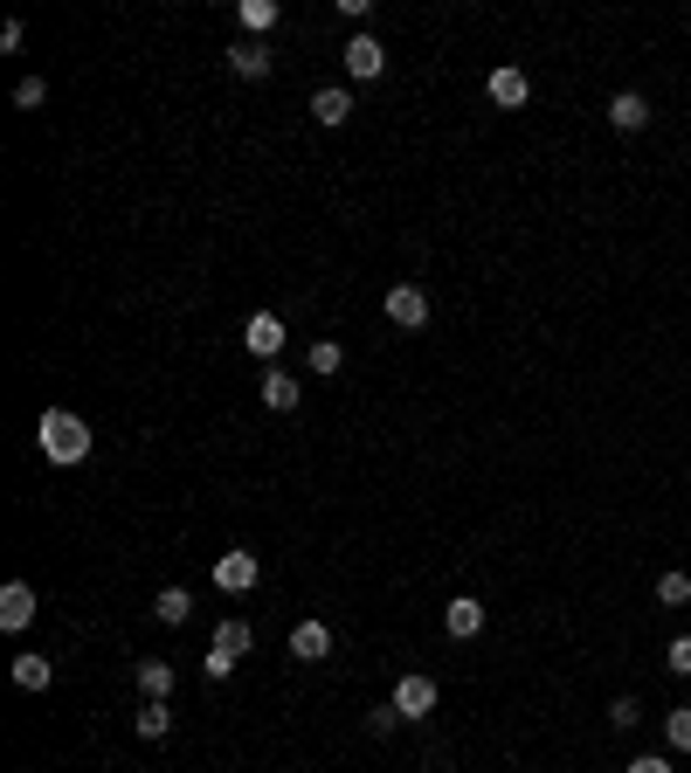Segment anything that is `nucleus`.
I'll return each instance as SVG.
<instances>
[{
  "label": "nucleus",
  "mask_w": 691,
  "mask_h": 773,
  "mask_svg": "<svg viewBox=\"0 0 691 773\" xmlns=\"http://www.w3.org/2000/svg\"><path fill=\"white\" fill-rule=\"evenodd\" d=\"M139 698H145V705H166V698H173V663H160V656L139 663Z\"/></svg>",
  "instance_id": "obj_13"
},
{
  "label": "nucleus",
  "mask_w": 691,
  "mask_h": 773,
  "mask_svg": "<svg viewBox=\"0 0 691 773\" xmlns=\"http://www.w3.org/2000/svg\"><path fill=\"white\" fill-rule=\"evenodd\" d=\"M132 732H139L145 745H152V739H166V732H173V711H166V705H139V718H132Z\"/></svg>",
  "instance_id": "obj_18"
},
{
  "label": "nucleus",
  "mask_w": 691,
  "mask_h": 773,
  "mask_svg": "<svg viewBox=\"0 0 691 773\" xmlns=\"http://www.w3.org/2000/svg\"><path fill=\"white\" fill-rule=\"evenodd\" d=\"M249 642H256V635H249V622H236V614L215 629V650H228V656H249Z\"/></svg>",
  "instance_id": "obj_20"
},
{
  "label": "nucleus",
  "mask_w": 691,
  "mask_h": 773,
  "mask_svg": "<svg viewBox=\"0 0 691 773\" xmlns=\"http://www.w3.org/2000/svg\"><path fill=\"white\" fill-rule=\"evenodd\" d=\"M395 726H401V711H395V705H374V711H367V732H374V739H388Z\"/></svg>",
  "instance_id": "obj_26"
},
{
  "label": "nucleus",
  "mask_w": 691,
  "mask_h": 773,
  "mask_svg": "<svg viewBox=\"0 0 691 773\" xmlns=\"http://www.w3.org/2000/svg\"><path fill=\"white\" fill-rule=\"evenodd\" d=\"M663 739H671V753H691V705H678L663 718Z\"/></svg>",
  "instance_id": "obj_21"
},
{
  "label": "nucleus",
  "mask_w": 691,
  "mask_h": 773,
  "mask_svg": "<svg viewBox=\"0 0 691 773\" xmlns=\"http://www.w3.org/2000/svg\"><path fill=\"white\" fill-rule=\"evenodd\" d=\"M388 325H401V331L429 325V291H422V283H395V291H388Z\"/></svg>",
  "instance_id": "obj_3"
},
{
  "label": "nucleus",
  "mask_w": 691,
  "mask_h": 773,
  "mask_svg": "<svg viewBox=\"0 0 691 773\" xmlns=\"http://www.w3.org/2000/svg\"><path fill=\"white\" fill-rule=\"evenodd\" d=\"M263 407H277V415H291V407H298V380L291 373H263Z\"/></svg>",
  "instance_id": "obj_16"
},
{
  "label": "nucleus",
  "mask_w": 691,
  "mask_h": 773,
  "mask_svg": "<svg viewBox=\"0 0 691 773\" xmlns=\"http://www.w3.org/2000/svg\"><path fill=\"white\" fill-rule=\"evenodd\" d=\"M242 346H249L256 359H277V352H284V318H277V312H256V318L242 325Z\"/></svg>",
  "instance_id": "obj_7"
},
{
  "label": "nucleus",
  "mask_w": 691,
  "mask_h": 773,
  "mask_svg": "<svg viewBox=\"0 0 691 773\" xmlns=\"http://www.w3.org/2000/svg\"><path fill=\"white\" fill-rule=\"evenodd\" d=\"M236 14H242V29H249V35H270V29H277V14H284V8H277V0H242Z\"/></svg>",
  "instance_id": "obj_19"
},
{
  "label": "nucleus",
  "mask_w": 691,
  "mask_h": 773,
  "mask_svg": "<svg viewBox=\"0 0 691 773\" xmlns=\"http://www.w3.org/2000/svg\"><path fill=\"white\" fill-rule=\"evenodd\" d=\"M42 97H48V84H42V76H21V84H14V105H21V111H35Z\"/></svg>",
  "instance_id": "obj_25"
},
{
  "label": "nucleus",
  "mask_w": 691,
  "mask_h": 773,
  "mask_svg": "<svg viewBox=\"0 0 691 773\" xmlns=\"http://www.w3.org/2000/svg\"><path fill=\"white\" fill-rule=\"evenodd\" d=\"M339 367H346V352L332 346V339H312V373L325 380V373H339Z\"/></svg>",
  "instance_id": "obj_23"
},
{
  "label": "nucleus",
  "mask_w": 691,
  "mask_h": 773,
  "mask_svg": "<svg viewBox=\"0 0 691 773\" xmlns=\"http://www.w3.org/2000/svg\"><path fill=\"white\" fill-rule=\"evenodd\" d=\"M14 684L21 690H48V684H56V663H48V656H14Z\"/></svg>",
  "instance_id": "obj_15"
},
{
  "label": "nucleus",
  "mask_w": 691,
  "mask_h": 773,
  "mask_svg": "<svg viewBox=\"0 0 691 773\" xmlns=\"http://www.w3.org/2000/svg\"><path fill=\"white\" fill-rule=\"evenodd\" d=\"M443 629H450L456 642H471V635H484V601H477V595H456V601L443 608Z\"/></svg>",
  "instance_id": "obj_10"
},
{
  "label": "nucleus",
  "mask_w": 691,
  "mask_h": 773,
  "mask_svg": "<svg viewBox=\"0 0 691 773\" xmlns=\"http://www.w3.org/2000/svg\"><path fill=\"white\" fill-rule=\"evenodd\" d=\"M663 656H671V669H678V677H691V635H678V642H671V650H663Z\"/></svg>",
  "instance_id": "obj_28"
},
{
  "label": "nucleus",
  "mask_w": 691,
  "mask_h": 773,
  "mask_svg": "<svg viewBox=\"0 0 691 773\" xmlns=\"http://www.w3.org/2000/svg\"><path fill=\"white\" fill-rule=\"evenodd\" d=\"M608 726H616V732L644 726V705H636V698H616V705H608Z\"/></svg>",
  "instance_id": "obj_24"
},
{
  "label": "nucleus",
  "mask_w": 691,
  "mask_h": 773,
  "mask_svg": "<svg viewBox=\"0 0 691 773\" xmlns=\"http://www.w3.org/2000/svg\"><path fill=\"white\" fill-rule=\"evenodd\" d=\"M629 773H671V760H657V753H644V760H629Z\"/></svg>",
  "instance_id": "obj_29"
},
{
  "label": "nucleus",
  "mask_w": 691,
  "mask_h": 773,
  "mask_svg": "<svg viewBox=\"0 0 691 773\" xmlns=\"http://www.w3.org/2000/svg\"><path fill=\"white\" fill-rule=\"evenodd\" d=\"M256 580H263V559H256V553H242V546H236V553H222V559H215V587H222V595H249Z\"/></svg>",
  "instance_id": "obj_2"
},
{
  "label": "nucleus",
  "mask_w": 691,
  "mask_h": 773,
  "mask_svg": "<svg viewBox=\"0 0 691 773\" xmlns=\"http://www.w3.org/2000/svg\"><path fill=\"white\" fill-rule=\"evenodd\" d=\"M270 42H236V48H228V69H236L242 76V84H263V76H270Z\"/></svg>",
  "instance_id": "obj_11"
},
{
  "label": "nucleus",
  "mask_w": 691,
  "mask_h": 773,
  "mask_svg": "<svg viewBox=\"0 0 691 773\" xmlns=\"http://www.w3.org/2000/svg\"><path fill=\"white\" fill-rule=\"evenodd\" d=\"M380 69H388V48H380L374 35H353L346 42V76L353 84H380Z\"/></svg>",
  "instance_id": "obj_5"
},
{
  "label": "nucleus",
  "mask_w": 691,
  "mask_h": 773,
  "mask_svg": "<svg viewBox=\"0 0 691 773\" xmlns=\"http://www.w3.org/2000/svg\"><path fill=\"white\" fill-rule=\"evenodd\" d=\"M484 97H492L498 111H519L526 97H532V84H526V69H511V63H505V69H492V76H484Z\"/></svg>",
  "instance_id": "obj_6"
},
{
  "label": "nucleus",
  "mask_w": 691,
  "mask_h": 773,
  "mask_svg": "<svg viewBox=\"0 0 691 773\" xmlns=\"http://www.w3.org/2000/svg\"><path fill=\"white\" fill-rule=\"evenodd\" d=\"M608 124H616V132H644V124H650V97L644 90H616V97H608Z\"/></svg>",
  "instance_id": "obj_9"
},
{
  "label": "nucleus",
  "mask_w": 691,
  "mask_h": 773,
  "mask_svg": "<svg viewBox=\"0 0 691 773\" xmlns=\"http://www.w3.org/2000/svg\"><path fill=\"white\" fill-rule=\"evenodd\" d=\"M236 663H242V656H228V650H208V663H201V669H208V677L222 684V677H228V669H236Z\"/></svg>",
  "instance_id": "obj_27"
},
{
  "label": "nucleus",
  "mask_w": 691,
  "mask_h": 773,
  "mask_svg": "<svg viewBox=\"0 0 691 773\" xmlns=\"http://www.w3.org/2000/svg\"><path fill=\"white\" fill-rule=\"evenodd\" d=\"M401 718H429L436 711V677H422V669H408V677L395 684V698H388Z\"/></svg>",
  "instance_id": "obj_4"
},
{
  "label": "nucleus",
  "mask_w": 691,
  "mask_h": 773,
  "mask_svg": "<svg viewBox=\"0 0 691 773\" xmlns=\"http://www.w3.org/2000/svg\"><path fill=\"white\" fill-rule=\"evenodd\" d=\"M657 601H663V608H684V601H691V574H663V580H657Z\"/></svg>",
  "instance_id": "obj_22"
},
{
  "label": "nucleus",
  "mask_w": 691,
  "mask_h": 773,
  "mask_svg": "<svg viewBox=\"0 0 691 773\" xmlns=\"http://www.w3.org/2000/svg\"><path fill=\"white\" fill-rule=\"evenodd\" d=\"M35 443H42V456L48 462H84L90 456V422L84 415H69V407H42V422H35Z\"/></svg>",
  "instance_id": "obj_1"
},
{
  "label": "nucleus",
  "mask_w": 691,
  "mask_h": 773,
  "mask_svg": "<svg viewBox=\"0 0 691 773\" xmlns=\"http://www.w3.org/2000/svg\"><path fill=\"white\" fill-rule=\"evenodd\" d=\"M29 622H35V587L8 580V587H0V629H29Z\"/></svg>",
  "instance_id": "obj_8"
},
{
  "label": "nucleus",
  "mask_w": 691,
  "mask_h": 773,
  "mask_svg": "<svg viewBox=\"0 0 691 773\" xmlns=\"http://www.w3.org/2000/svg\"><path fill=\"white\" fill-rule=\"evenodd\" d=\"M152 614H160L166 629H181L187 614H194V595H187V587H160V601H152Z\"/></svg>",
  "instance_id": "obj_14"
},
{
  "label": "nucleus",
  "mask_w": 691,
  "mask_h": 773,
  "mask_svg": "<svg viewBox=\"0 0 691 773\" xmlns=\"http://www.w3.org/2000/svg\"><path fill=\"white\" fill-rule=\"evenodd\" d=\"M291 656H298V663H325V656H332V629H325V622H298V629H291Z\"/></svg>",
  "instance_id": "obj_12"
},
{
  "label": "nucleus",
  "mask_w": 691,
  "mask_h": 773,
  "mask_svg": "<svg viewBox=\"0 0 691 773\" xmlns=\"http://www.w3.org/2000/svg\"><path fill=\"white\" fill-rule=\"evenodd\" d=\"M312 118H318V124H346V118H353V97H346V90H318V97H312Z\"/></svg>",
  "instance_id": "obj_17"
}]
</instances>
